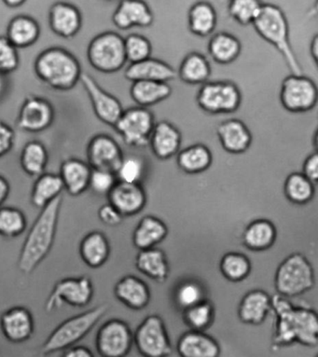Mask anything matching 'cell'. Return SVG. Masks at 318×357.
Masks as SVG:
<instances>
[{
  "label": "cell",
  "mask_w": 318,
  "mask_h": 357,
  "mask_svg": "<svg viewBox=\"0 0 318 357\" xmlns=\"http://www.w3.org/2000/svg\"><path fill=\"white\" fill-rule=\"evenodd\" d=\"M49 24L52 31L63 38H71L82 27V15L79 8L66 2H55L50 8Z\"/></svg>",
  "instance_id": "cell-22"
},
{
  "label": "cell",
  "mask_w": 318,
  "mask_h": 357,
  "mask_svg": "<svg viewBox=\"0 0 318 357\" xmlns=\"http://www.w3.org/2000/svg\"><path fill=\"white\" fill-rule=\"evenodd\" d=\"M272 311V298L264 290L247 293L240 303L238 315L243 323L258 326L264 323Z\"/></svg>",
  "instance_id": "cell-26"
},
{
  "label": "cell",
  "mask_w": 318,
  "mask_h": 357,
  "mask_svg": "<svg viewBox=\"0 0 318 357\" xmlns=\"http://www.w3.org/2000/svg\"><path fill=\"white\" fill-rule=\"evenodd\" d=\"M124 77L131 82L139 80L170 82L178 77V73L169 63L151 56L140 62L130 63Z\"/></svg>",
  "instance_id": "cell-23"
},
{
  "label": "cell",
  "mask_w": 318,
  "mask_h": 357,
  "mask_svg": "<svg viewBox=\"0 0 318 357\" xmlns=\"http://www.w3.org/2000/svg\"><path fill=\"white\" fill-rule=\"evenodd\" d=\"M310 54L312 60L315 63H317L318 59V36L315 35V37L312 38L311 43H310Z\"/></svg>",
  "instance_id": "cell-55"
},
{
  "label": "cell",
  "mask_w": 318,
  "mask_h": 357,
  "mask_svg": "<svg viewBox=\"0 0 318 357\" xmlns=\"http://www.w3.org/2000/svg\"><path fill=\"white\" fill-rule=\"evenodd\" d=\"M115 174L118 181L141 184L146 174V160L138 155L123 157Z\"/></svg>",
  "instance_id": "cell-45"
},
{
  "label": "cell",
  "mask_w": 318,
  "mask_h": 357,
  "mask_svg": "<svg viewBox=\"0 0 318 357\" xmlns=\"http://www.w3.org/2000/svg\"><path fill=\"white\" fill-rule=\"evenodd\" d=\"M63 196H58L40 209L22 246L18 269L24 275H31L46 259L54 245Z\"/></svg>",
  "instance_id": "cell-2"
},
{
  "label": "cell",
  "mask_w": 318,
  "mask_h": 357,
  "mask_svg": "<svg viewBox=\"0 0 318 357\" xmlns=\"http://www.w3.org/2000/svg\"><path fill=\"white\" fill-rule=\"evenodd\" d=\"M178 77L189 85H202L209 82L212 68L209 59L199 52H190L182 59Z\"/></svg>",
  "instance_id": "cell-35"
},
{
  "label": "cell",
  "mask_w": 318,
  "mask_h": 357,
  "mask_svg": "<svg viewBox=\"0 0 318 357\" xmlns=\"http://www.w3.org/2000/svg\"><path fill=\"white\" fill-rule=\"evenodd\" d=\"M126 60L130 63L140 62L151 56L152 44L145 36L130 34L124 38Z\"/></svg>",
  "instance_id": "cell-47"
},
{
  "label": "cell",
  "mask_w": 318,
  "mask_h": 357,
  "mask_svg": "<svg viewBox=\"0 0 318 357\" xmlns=\"http://www.w3.org/2000/svg\"><path fill=\"white\" fill-rule=\"evenodd\" d=\"M2 1L10 9H15V8L21 7L22 5L26 3L27 0H2Z\"/></svg>",
  "instance_id": "cell-56"
},
{
  "label": "cell",
  "mask_w": 318,
  "mask_h": 357,
  "mask_svg": "<svg viewBox=\"0 0 318 357\" xmlns=\"http://www.w3.org/2000/svg\"><path fill=\"white\" fill-rule=\"evenodd\" d=\"M176 349L182 357H218L221 353L220 346L214 337L192 329L182 335Z\"/></svg>",
  "instance_id": "cell-27"
},
{
  "label": "cell",
  "mask_w": 318,
  "mask_h": 357,
  "mask_svg": "<svg viewBox=\"0 0 318 357\" xmlns=\"http://www.w3.org/2000/svg\"><path fill=\"white\" fill-rule=\"evenodd\" d=\"M272 311L276 315L273 345L283 347L300 343L307 347H317L318 318L314 310L293 305L278 293L272 298Z\"/></svg>",
  "instance_id": "cell-1"
},
{
  "label": "cell",
  "mask_w": 318,
  "mask_h": 357,
  "mask_svg": "<svg viewBox=\"0 0 318 357\" xmlns=\"http://www.w3.org/2000/svg\"><path fill=\"white\" fill-rule=\"evenodd\" d=\"M91 173L92 168L82 160L68 158L63 160L59 173L63 190L73 197L84 195L89 189Z\"/></svg>",
  "instance_id": "cell-24"
},
{
  "label": "cell",
  "mask_w": 318,
  "mask_h": 357,
  "mask_svg": "<svg viewBox=\"0 0 318 357\" xmlns=\"http://www.w3.org/2000/svg\"><path fill=\"white\" fill-rule=\"evenodd\" d=\"M217 135L220 146L231 154L245 153L252 145V132L239 119H228L218 124Z\"/></svg>",
  "instance_id": "cell-21"
},
{
  "label": "cell",
  "mask_w": 318,
  "mask_h": 357,
  "mask_svg": "<svg viewBox=\"0 0 318 357\" xmlns=\"http://www.w3.org/2000/svg\"><path fill=\"white\" fill-rule=\"evenodd\" d=\"M81 82L89 96L96 117L102 123L114 126L124 110L120 100L104 90L88 73H82Z\"/></svg>",
  "instance_id": "cell-14"
},
{
  "label": "cell",
  "mask_w": 318,
  "mask_h": 357,
  "mask_svg": "<svg viewBox=\"0 0 318 357\" xmlns=\"http://www.w3.org/2000/svg\"><path fill=\"white\" fill-rule=\"evenodd\" d=\"M40 36V24L29 15L15 16L7 26L6 37L16 48H29L34 45Z\"/></svg>",
  "instance_id": "cell-34"
},
{
  "label": "cell",
  "mask_w": 318,
  "mask_h": 357,
  "mask_svg": "<svg viewBox=\"0 0 318 357\" xmlns=\"http://www.w3.org/2000/svg\"><path fill=\"white\" fill-rule=\"evenodd\" d=\"M176 165L188 174H197L209 170L213 163V154L209 146L202 143L187 146L176 154Z\"/></svg>",
  "instance_id": "cell-36"
},
{
  "label": "cell",
  "mask_w": 318,
  "mask_h": 357,
  "mask_svg": "<svg viewBox=\"0 0 318 357\" xmlns=\"http://www.w3.org/2000/svg\"><path fill=\"white\" fill-rule=\"evenodd\" d=\"M182 134L175 124L164 120L155 123L149 146L157 159L165 160L176 156L181 151Z\"/></svg>",
  "instance_id": "cell-20"
},
{
  "label": "cell",
  "mask_w": 318,
  "mask_h": 357,
  "mask_svg": "<svg viewBox=\"0 0 318 357\" xmlns=\"http://www.w3.org/2000/svg\"><path fill=\"white\" fill-rule=\"evenodd\" d=\"M7 88L6 75L0 73V98L3 96Z\"/></svg>",
  "instance_id": "cell-57"
},
{
  "label": "cell",
  "mask_w": 318,
  "mask_h": 357,
  "mask_svg": "<svg viewBox=\"0 0 318 357\" xmlns=\"http://www.w3.org/2000/svg\"><path fill=\"white\" fill-rule=\"evenodd\" d=\"M174 298L176 305L183 311L206 300V290L197 281H185L176 287Z\"/></svg>",
  "instance_id": "cell-46"
},
{
  "label": "cell",
  "mask_w": 318,
  "mask_h": 357,
  "mask_svg": "<svg viewBox=\"0 0 318 357\" xmlns=\"http://www.w3.org/2000/svg\"><path fill=\"white\" fill-rule=\"evenodd\" d=\"M134 342L138 351L146 357H165L172 351L164 320L157 314L149 315L140 324Z\"/></svg>",
  "instance_id": "cell-12"
},
{
  "label": "cell",
  "mask_w": 318,
  "mask_h": 357,
  "mask_svg": "<svg viewBox=\"0 0 318 357\" xmlns=\"http://www.w3.org/2000/svg\"><path fill=\"white\" fill-rule=\"evenodd\" d=\"M87 57L90 65L102 73L120 71L127 62L124 38L113 31L101 33L91 40Z\"/></svg>",
  "instance_id": "cell-8"
},
{
  "label": "cell",
  "mask_w": 318,
  "mask_h": 357,
  "mask_svg": "<svg viewBox=\"0 0 318 357\" xmlns=\"http://www.w3.org/2000/svg\"><path fill=\"white\" fill-rule=\"evenodd\" d=\"M155 123V115L151 109L137 106L123 110L113 128L127 146L145 148L149 146Z\"/></svg>",
  "instance_id": "cell-11"
},
{
  "label": "cell",
  "mask_w": 318,
  "mask_h": 357,
  "mask_svg": "<svg viewBox=\"0 0 318 357\" xmlns=\"http://www.w3.org/2000/svg\"><path fill=\"white\" fill-rule=\"evenodd\" d=\"M218 26V13L214 5L207 0H198L188 12V27L190 32L200 38L214 33Z\"/></svg>",
  "instance_id": "cell-29"
},
{
  "label": "cell",
  "mask_w": 318,
  "mask_h": 357,
  "mask_svg": "<svg viewBox=\"0 0 318 357\" xmlns=\"http://www.w3.org/2000/svg\"><path fill=\"white\" fill-rule=\"evenodd\" d=\"M276 236L278 231L275 224L267 220H257L245 229L243 242L250 250L264 251L272 248Z\"/></svg>",
  "instance_id": "cell-37"
},
{
  "label": "cell",
  "mask_w": 318,
  "mask_h": 357,
  "mask_svg": "<svg viewBox=\"0 0 318 357\" xmlns=\"http://www.w3.org/2000/svg\"><path fill=\"white\" fill-rule=\"evenodd\" d=\"M110 243L106 234L93 231L85 235L80 243V256L82 261L92 269H98L109 260Z\"/></svg>",
  "instance_id": "cell-28"
},
{
  "label": "cell",
  "mask_w": 318,
  "mask_h": 357,
  "mask_svg": "<svg viewBox=\"0 0 318 357\" xmlns=\"http://www.w3.org/2000/svg\"><path fill=\"white\" fill-rule=\"evenodd\" d=\"M109 204L123 217H131L142 211L146 204V195L142 185L118 181L107 195Z\"/></svg>",
  "instance_id": "cell-19"
},
{
  "label": "cell",
  "mask_w": 318,
  "mask_h": 357,
  "mask_svg": "<svg viewBox=\"0 0 318 357\" xmlns=\"http://www.w3.org/2000/svg\"><path fill=\"white\" fill-rule=\"evenodd\" d=\"M26 215L17 207L0 206V236L13 239L26 231Z\"/></svg>",
  "instance_id": "cell-42"
},
{
  "label": "cell",
  "mask_w": 318,
  "mask_h": 357,
  "mask_svg": "<svg viewBox=\"0 0 318 357\" xmlns=\"http://www.w3.org/2000/svg\"><path fill=\"white\" fill-rule=\"evenodd\" d=\"M134 335L128 324L121 319H110L98 329L96 348L103 357H123L131 351Z\"/></svg>",
  "instance_id": "cell-13"
},
{
  "label": "cell",
  "mask_w": 318,
  "mask_h": 357,
  "mask_svg": "<svg viewBox=\"0 0 318 357\" xmlns=\"http://www.w3.org/2000/svg\"><path fill=\"white\" fill-rule=\"evenodd\" d=\"M38 79L55 90L70 91L81 80L82 66L77 58L59 47H52L40 52L35 61Z\"/></svg>",
  "instance_id": "cell-4"
},
{
  "label": "cell",
  "mask_w": 318,
  "mask_h": 357,
  "mask_svg": "<svg viewBox=\"0 0 318 357\" xmlns=\"http://www.w3.org/2000/svg\"><path fill=\"white\" fill-rule=\"evenodd\" d=\"M63 356L65 357H93L92 351L86 346L73 345L63 350Z\"/></svg>",
  "instance_id": "cell-53"
},
{
  "label": "cell",
  "mask_w": 318,
  "mask_h": 357,
  "mask_svg": "<svg viewBox=\"0 0 318 357\" xmlns=\"http://www.w3.org/2000/svg\"><path fill=\"white\" fill-rule=\"evenodd\" d=\"M107 309L109 306L107 304H102L63 321L47 337L41 351L44 354H49L77 344L92 331L96 324L106 314Z\"/></svg>",
  "instance_id": "cell-5"
},
{
  "label": "cell",
  "mask_w": 318,
  "mask_h": 357,
  "mask_svg": "<svg viewBox=\"0 0 318 357\" xmlns=\"http://www.w3.org/2000/svg\"><path fill=\"white\" fill-rule=\"evenodd\" d=\"M114 296L127 308L142 310L151 301V291L143 280L135 275H126L114 287Z\"/></svg>",
  "instance_id": "cell-25"
},
{
  "label": "cell",
  "mask_w": 318,
  "mask_h": 357,
  "mask_svg": "<svg viewBox=\"0 0 318 357\" xmlns=\"http://www.w3.org/2000/svg\"><path fill=\"white\" fill-rule=\"evenodd\" d=\"M106 1H112V0H106Z\"/></svg>",
  "instance_id": "cell-59"
},
{
  "label": "cell",
  "mask_w": 318,
  "mask_h": 357,
  "mask_svg": "<svg viewBox=\"0 0 318 357\" xmlns=\"http://www.w3.org/2000/svg\"><path fill=\"white\" fill-rule=\"evenodd\" d=\"M19 62L17 48L7 37L0 36V73H12L18 68Z\"/></svg>",
  "instance_id": "cell-49"
},
{
  "label": "cell",
  "mask_w": 318,
  "mask_h": 357,
  "mask_svg": "<svg viewBox=\"0 0 318 357\" xmlns=\"http://www.w3.org/2000/svg\"><path fill=\"white\" fill-rule=\"evenodd\" d=\"M93 297V282L87 275L61 279L47 298L45 311L51 314L62 308L63 304L82 308L89 305Z\"/></svg>",
  "instance_id": "cell-10"
},
{
  "label": "cell",
  "mask_w": 318,
  "mask_h": 357,
  "mask_svg": "<svg viewBox=\"0 0 318 357\" xmlns=\"http://www.w3.org/2000/svg\"><path fill=\"white\" fill-rule=\"evenodd\" d=\"M182 318L192 331H204L214 322L215 307L206 298L195 306L183 310Z\"/></svg>",
  "instance_id": "cell-43"
},
{
  "label": "cell",
  "mask_w": 318,
  "mask_h": 357,
  "mask_svg": "<svg viewBox=\"0 0 318 357\" xmlns=\"http://www.w3.org/2000/svg\"><path fill=\"white\" fill-rule=\"evenodd\" d=\"M54 109L45 98L29 96L24 100L18 117V127L24 131H45L54 121Z\"/></svg>",
  "instance_id": "cell-16"
},
{
  "label": "cell",
  "mask_w": 318,
  "mask_h": 357,
  "mask_svg": "<svg viewBox=\"0 0 318 357\" xmlns=\"http://www.w3.org/2000/svg\"><path fill=\"white\" fill-rule=\"evenodd\" d=\"M220 269L221 275L227 280L237 283L248 278L252 270V265L245 255L237 253V252H229L221 259Z\"/></svg>",
  "instance_id": "cell-41"
},
{
  "label": "cell",
  "mask_w": 318,
  "mask_h": 357,
  "mask_svg": "<svg viewBox=\"0 0 318 357\" xmlns=\"http://www.w3.org/2000/svg\"><path fill=\"white\" fill-rule=\"evenodd\" d=\"M315 185L303 173L290 174L285 181V195L293 204H308L314 198Z\"/></svg>",
  "instance_id": "cell-40"
},
{
  "label": "cell",
  "mask_w": 318,
  "mask_h": 357,
  "mask_svg": "<svg viewBox=\"0 0 318 357\" xmlns=\"http://www.w3.org/2000/svg\"><path fill=\"white\" fill-rule=\"evenodd\" d=\"M220 1L226 2V1H227V0H220Z\"/></svg>",
  "instance_id": "cell-58"
},
{
  "label": "cell",
  "mask_w": 318,
  "mask_h": 357,
  "mask_svg": "<svg viewBox=\"0 0 318 357\" xmlns=\"http://www.w3.org/2000/svg\"><path fill=\"white\" fill-rule=\"evenodd\" d=\"M63 190V181L59 174L43 173L38 176L37 181L33 185L30 201L33 206L43 209L60 196Z\"/></svg>",
  "instance_id": "cell-38"
},
{
  "label": "cell",
  "mask_w": 318,
  "mask_h": 357,
  "mask_svg": "<svg viewBox=\"0 0 318 357\" xmlns=\"http://www.w3.org/2000/svg\"><path fill=\"white\" fill-rule=\"evenodd\" d=\"M15 139V132L12 127L0 120V159L12 151Z\"/></svg>",
  "instance_id": "cell-50"
},
{
  "label": "cell",
  "mask_w": 318,
  "mask_h": 357,
  "mask_svg": "<svg viewBox=\"0 0 318 357\" xmlns=\"http://www.w3.org/2000/svg\"><path fill=\"white\" fill-rule=\"evenodd\" d=\"M279 99L287 112L301 114L312 112L317 107V83L303 74L290 73L281 83Z\"/></svg>",
  "instance_id": "cell-9"
},
{
  "label": "cell",
  "mask_w": 318,
  "mask_h": 357,
  "mask_svg": "<svg viewBox=\"0 0 318 357\" xmlns=\"http://www.w3.org/2000/svg\"><path fill=\"white\" fill-rule=\"evenodd\" d=\"M228 15L242 26H252L262 9V0H227Z\"/></svg>",
  "instance_id": "cell-44"
},
{
  "label": "cell",
  "mask_w": 318,
  "mask_h": 357,
  "mask_svg": "<svg viewBox=\"0 0 318 357\" xmlns=\"http://www.w3.org/2000/svg\"><path fill=\"white\" fill-rule=\"evenodd\" d=\"M123 157L121 146L109 135H96L88 143V165L92 169H100L116 173Z\"/></svg>",
  "instance_id": "cell-15"
},
{
  "label": "cell",
  "mask_w": 318,
  "mask_h": 357,
  "mask_svg": "<svg viewBox=\"0 0 318 357\" xmlns=\"http://www.w3.org/2000/svg\"><path fill=\"white\" fill-rule=\"evenodd\" d=\"M243 46L239 38L232 33H215L210 38L207 52L212 60L218 65H229L241 55Z\"/></svg>",
  "instance_id": "cell-32"
},
{
  "label": "cell",
  "mask_w": 318,
  "mask_h": 357,
  "mask_svg": "<svg viewBox=\"0 0 318 357\" xmlns=\"http://www.w3.org/2000/svg\"><path fill=\"white\" fill-rule=\"evenodd\" d=\"M48 151L40 141H29L22 151L21 167L24 173L30 176H38L43 174L48 165Z\"/></svg>",
  "instance_id": "cell-39"
},
{
  "label": "cell",
  "mask_w": 318,
  "mask_h": 357,
  "mask_svg": "<svg viewBox=\"0 0 318 357\" xmlns=\"http://www.w3.org/2000/svg\"><path fill=\"white\" fill-rule=\"evenodd\" d=\"M98 218L102 223L109 227L120 225L123 221V215L119 213L118 210L114 208L112 204L107 203L102 206L98 210Z\"/></svg>",
  "instance_id": "cell-51"
},
{
  "label": "cell",
  "mask_w": 318,
  "mask_h": 357,
  "mask_svg": "<svg viewBox=\"0 0 318 357\" xmlns=\"http://www.w3.org/2000/svg\"><path fill=\"white\" fill-rule=\"evenodd\" d=\"M168 228L164 221L153 215H146L137 224L132 234L135 248L144 250L155 248L167 237Z\"/></svg>",
  "instance_id": "cell-33"
},
{
  "label": "cell",
  "mask_w": 318,
  "mask_h": 357,
  "mask_svg": "<svg viewBox=\"0 0 318 357\" xmlns=\"http://www.w3.org/2000/svg\"><path fill=\"white\" fill-rule=\"evenodd\" d=\"M241 89L232 80L206 82L201 85L196 95V103L210 115H227L236 112L241 107Z\"/></svg>",
  "instance_id": "cell-7"
},
{
  "label": "cell",
  "mask_w": 318,
  "mask_h": 357,
  "mask_svg": "<svg viewBox=\"0 0 318 357\" xmlns=\"http://www.w3.org/2000/svg\"><path fill=\"white\" fill-rule=\"evenodd\" d=\"M117 182L115 173L100 169H92L89 189L96 195L107 196Z\"/></svg>",
  "instance_id": "cell-48"
},
{
  "label": "cell",
  "mask_w": 318,
  "mask_h": 357,
  "mask_svg": "<svg viewBox=\"0 0 318 357\" xmlns=\"http://www.w3.org/2000/svg\"><path fill=\"white\" fill-rule=\"evenodd\" d=\"M10 186L9 181L0 174V206L9 198Z\"/></svg>",
  "instance_id": "cell-54"
},
{
  "label": "cell",
  "mask_w": 318,
  "mask_h": 357,
  "mask_svg": "<svg viewBox=\"0 0 318 357\" xmlns=\"http://www.w3.org/2000/svg\"><path fill=\"white\" fill-rule=\"evenodd\" d=\"M0 328L7 340L20 344L31 339L35 331L34 317L26 307L15 306L0 317Z\"/></svg>",
  "instance_id": "cell-17"
},
{
  "label": "cell",
  "mask_w": 318,
  "mask_h": 357,
  "mask_svg": "<svg viewBox=\"0 0 318 357\" xmlns=\"http://www.w3.org/2000/svg\"><path fill=\"white\" fill-rule=\"evenodd\" d=\"M252 26L257 34L279 52L290 73L303 74L290 41L289 20L282 8L273 3H262Z\"/></svg>",
  "instance_id": "cell-3"
},
{
  "label": "cell",
  "mask_w": 318,
  "mask_h": 357,
  "mask_svg": "<svg viewBox=\"0 0 318 357\" xmlns=\"http://www.w3.org/2000/svg\"><path fill=\"white\" fill-rule=\"evenodd\" d=\"M154 21L153 10L146 0H121L112 15L113 24L121 30L146 29L151 26Z\"/></svg>",
  "instance_id": "cell-18"
},
{
  "label": "cell",
  "mask_w": 318,
  "mask_h": 357,
  "mask_svg": "<svg viewBox=\"0 0 318 357\" xmlns=\"http://www.w3.org/2000/svg\"><path fill=\"white\" fill-rule=\"evenodd\" d=\"M169 82L139 80L132 82L130 96L137 106L151 107L167 100L172 95Z\"/></svg>",
  "instance_id": "cell-31"
},
{
  "label": "cell",
  "mask_w": 318,
  "mask_h": 357,
  "mask_svg": "<svg viewBox=\"0 0 318 357\" xmlns=\"http://www.w3.org/2000/svg\"><path fill=\"white\" fill-rule=\"evenodd\" d=\"M303 174L308 177L314 184L317 183L318 179V154L317 152L310 154L304 160Z\"/></svg>",
  "instance_id": "cell-52"
},
{
  "label": "cell",
  "mask_w": 318,
  "mask_h": 357,
  "mask_svg": "<svg viewBox=\"0 0 318 357\" xmlns=\"http://www.w3.org/2000/svg\"><path fill=\"white\" fill-rule=\"evenodd\" d=\"M135 266L141 273L157 283L167 281L170 273L167 255L155 248L140 250L135 259Z\"/></svg>",
  "instance_id": "cell-30"
},
{
  "label": "cell",
  "mask_w": 318,
  "mask_h": 357,
  "mask_svg": "<svg viewBox=\"0 0 318 357\" xmlns=\"http://www.w3.org/2000/svg\"><path fill=\"white\" fill-rule=\"evenodd\" d=\"M314 269L303 254L294 253L287 257L276 271V291L284 297H297L315 287Z\"/></svg>",
  "instance_id": "cell-6"
}]
</instances>
